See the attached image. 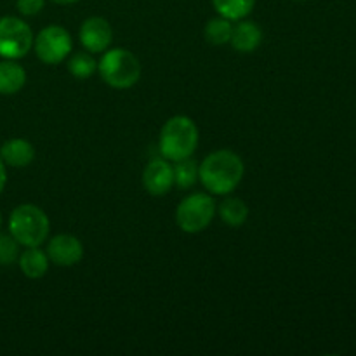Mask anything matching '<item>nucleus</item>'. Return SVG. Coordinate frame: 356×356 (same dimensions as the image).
<instances>
[{
    "mask_svg": "<svg viewBox=\"0 0 356 356\" xmlns=\"http://www.w3.org/2000/svg\"><path fill=\"white\" fill-rule=\"evenodd\" d=\"M261 42H263V30L254 21L240 19L236 26H233L229 44L233 45L235 51L242 52V54H250L259 47Z\"/></svg>",
    "mask_w": 356,
    "mask_h": 356,
    "instance_id": "11",
    "label": "nucleus"
},
{
    "mask_svg": "<svg viewBox=\"0 0 356 356\" xmlns=\"http://www.w3.org/2000/svg\"><path fill=\"white\" fill-rule=\"evenodd\" d=\"M96 70L97 63L89 52H76V54H73L68 61V72L79 80L90 79Z\"/></svg>",
    "mask_w": 356,
    "mask_h": 356,
    "instance_id": "19",
    "label": "nucleus"
},
{
    "mask_svg": "<svg viewBox=\"0 0 356 356\" xmlns=\"http://www.w3.org/2000/svg\"><path fill=\"white\" fill-rule=\"evenodd\" d=\"M45 6V0H16V7L23 16H37Z\"/></svg>",
    "mask_w": 356,
    "mask_h": 356,
    "instance_id": "21",
    "label": "nucleus"
},
{
    "mask_svg": "<svg viewBox=\"0 0 356 356\" xmlns=\"http://www.w3.org/2000/svg\"><path fill=\"white\" fill-rule=\"evenodd\" d=\"M72 47L73 42L70 31L66 28L58 26V24L45 26L33 38L35 54L44 65H59V63H63L66 56L72 52Z\"/></svg>",
    "mask_w": 356,
    "mask_h": 356,
    "instance_id": "7",
    "label": "nucleus"
},
{
    "mask_svg": "<svg viewBox=\"0 0 356 356\" xmlns=\"http://www.w3.org/2000/svg\"><path fill=\"white\" fill-rule=\"evenodd\" d=\"M97 72L104 83L113 89H131L139 82L141 65L131 51L122 47L106 49L97 63Z\"/></svg>",
    "mask_w": 356,
    "mask_h": 356,
    "instance_id": "4",
    "label": "nucleus"
},
{
    "mask_svg": "<svg viewBox=\"0 0 356 356\" xmlns=\"http://www.w3.org/2000/svg\"><path fill=\"white\" fill-rule=\"evenodd\" d=\"M0 159L3 160L6 165L10 167H28L35 159V148L30 141L21 138L9 139L0 148Z\"/></svg>",
    "mask_w": 356,
    "mask_h": 356,
    "instance_id": "12",
    "label": "nucleus"
},
{
    "mask_svg": "<svg viewBox=\"0 0 356 356\" xmlns=\"http://www.w3.org/2000/svg\"><path fill=\"white\" fill-rule=\"evenodd\" d=\"M6 183H7L6 163H3V160L0 159V193H2V191H3V188H6Z\"/></svg>",
    "mask_w": 356,
    "mask_h": 356,
    "instance_id": "22",
    "label": "nucleus"
},
{
    "mask_svg": "<svg viewBox=\"0 0 356 356\" xmlns=\"http://www.w3.org/2000/svg\"><path fill=\"white\" fill-rule=\"evenodd\" d=\"M9 232L10 236L24 249L40 247L47 240L51 225L47 214L40 207L33 204H23L10 212Z\"/></svg>",
    "mask_w": 356,
    "mask_h": 356,
    "instance_id": "3",
    "label": "nucleus"
},
{
    "mask_svg": "<svg viewBox=\"0 0 356 356\" xmlns=\"http://www.w3.org/2000/svg\"><path fill=\"white\" fill-rule=\"evenodd\" d=\"M17 263H19V270L23 271L24 277L37 280L47 273L51 261H49L47 252L40 250L38 247H26V250L17 257Z\"/></svg>",
    "mask_w": 356,
    "mask_h": 356,
    "instance_id": "14",
    "label": "nucleus"
},
{
    "mask_svg": "<svg viewBox=\"0 0 356 356\" xmlns=\"http://www.w3.org/2000/svg\"><path fill=\"white\" fill-rule=\"evenodd\" d=\"M26 83V72L16 59L0 61V94L13 96L17 94Z\"/></svg>",
    "mask_w": 356,
    "mask_h": 356,
    "instance_id": "13",
    "label": "nucleus"
},
{
    "mask_svg": "<svg viewBox=\"0 0 356 356\" xmlns=\"http://www.w3.org/2000/svg\"><path fill=\"white\" fill-rule=\"evenodd\" d=\"M219 218L225 225L232 226V228H238L249 218V207L245 202L238 197H228L219 204L218 207Z\"/></svg>",
    "mask_w": 356,
    "mask_h": 356,
    "instance_id": "15",
    "label": "nucleus"
},
{
    "mask_svg": "<svg viewBox=\"0 0 356 356\" xmlns=\"http://www.w3.org/2000/svg\"><path fill=\"white\" fill-rule=\"evenodd\" d=\"M0 226H2V214H0Z\"/></svg>",
    "mask_w": 356,
    "mask_h": 356,
    "instance_id": "24",
    "label": "nucleus"
},
{
    "mask_svg": "<svg viewBox=\"0 0 356 356\" xmlns=\"http://www.w3.org/2000/svg\"><path fill=\"white\" fill-rule=\"evenodd\" d=\"M143 186L153 197H163L174 186V169L167 159H155L143 170Z\"/></svg>",
    "mask_w": 356,
    "mask_h": 356,
    "instance_id": "10",
    "label": "nucleus"
},
{
    "mask_svg": "<svg viewBox=\"0 0 356 356\" xmlns=\"http://www.w3.org/2000/svg\"><path fill=\"white\" fill-rule=\"evenodd\" d=\"M198 146V127L186 115L170 117L163 124L159 138V149L169 162L188 159Z\"/></svg>",
    "mask_w": 356,
    "mask_h": 356,
    "instance_id": "2",
    "label": "nucleus"
},
{
    "mask_svg": "<svg viewBox=\"0 0 356 356\" xmlns=\"http://www.w3.org/2000/svg\"><path fill=\"white\" fill-rule=\"evenodd\" d=\"M33 31L21 17H2L0 19V58H24L33 47Z\"/></svg>",
    "mask_w": 356,
    "mask_h": 356,
    "instance_id": "6",
    "label": "nucleus"
},
{
    "mask_svg": "<svg viewBox=\"0 0 356 356\" xmlns=\"http://www.w3.org/2000/svg\"><path fill=\"white\" fill-rule=\"evenodd\" d=\"M19 257V243L10 235H0V266H9Z\"/></svg>",
    "mask_w": 356,
    "mask_h": 356,
    "instance_id": "20",
    "label": "nucleus"
},
{
    "mask_svg": "<svg viewBox=\"0 0 356 356\" xmlns=\"http://www.w3.org/2000/svg\"><path fill=\"white\" fill-rule=\"evenodd\" d=\"M243 172V160L232 149L209 153L198 165V179L212 195L232 193L242 183Z\"/></svg>",
    "mask_w": 356,
    "mask_h": 356,
    "instance_id": "1",
    "label": "nucleus"
},
{
    "mask_svg": "<svg viewBox=\"0 0 356 356\" xmlns=\"http://www.w3.org/2000/svg\"><path fill=\"white\" fill-rule=\"evenodd\" d=\"M51 2L59 3V6H72V3L80 2V0H51Z\"/></svg>",
    "mask_w": 356,
    "mask_h": 356,
    "instance_id": "23",
    "label": "nucleus"
},
{
    "mask_svg": "<svg viewBox=\"0 0 356 356\" xmlns=\"http://www.w3.org/2000/svg\"><path fill=\"white\" fill-rule=\"evenodd\" d=\"M80 44L89 52H104L110 49L111 40H113V30L111 24L101 16H90L82 23L79 31Z\"/></svg>",
    "mask_w": 356,
    "mask_h": 356,
    "instance_id": "8",
    "label": "nucleus"
},
{
    "mask_svg": "<svg viewBox=\"0 0 356 356\" xmlns=\"http://www.w3.org/2000/svg\"><path fill=\"white\" fill-rule=\"evenodd\" d=\"M216 13L229 21L245 19L252 13L256 0H212Z\"/></svg>",
    "mask_w": 356,
    "mask_h": 356,
    "instance_id": "16",
    "label": "nucleus"
},
{
    "mask_svg": "<svg viewBox=\"0 0 356 356\" xmlns=\"http://www.w3.org/2000/svg\"><path fill=\"white\" fill-rule=\"evenodd\" d=\"M47 257L58 266H75L83 257V245L76 236L59 233L47 243Z\"/></svg>",
    "mask_w": 356,
    "mask_h": 356,
    "instance_id": "9",
    "label": "nucleus"
},
{
    "mask_svg": "<svg viewBox=\"0 0 356 356\" xmlns=\"http://www.w3.org/2000/svg\"><path fill=\"white\" fill-rule=\"evenodd\" d=\"M233 33V24L232 21L226 19V17L218 16L212 17L207 24H205L204 37L209 44L212 45H225L229 44Z\"/></svg>",
    "mask_w": 356,
    "mask_h": 356,
    "instance_id": "17",
    "label": "nucleus"
},
{
    "mask_svg": "<svg viewBox=\"0 0 356 356\" xmlns=\"http://www.w3.org/2000/svg\"><path fill=\"white\" fill-rule=\"evenodd\" d=\"M294 2H302V0H294Z\"/></svg>",
    "mask_w": 356,
    "mask_h": 356,
    "instance_id": "25",
    "label": "nucleus"
},
{
    "mask_svg": "<svg viewBox=\"0 0 356 356\" xmlns=\"http://www.w3.org/2000/svg\"><path fill=\"white\" fill-rule=\"evenodd\" d=\"M218 212L216 200L207 193H193L176 209V222L184 233H200L207 228Z\"/></svg>",
    "mask_w": 356,
    "mask_h": 356,
    "instance_id": "5",
    "label": "nucleus"
},
{
    "mask_svg": "<svg viewBox=\"0 0 356 356\" xmlns=\"http://www.w3.org/2000/svg\"><path fill=\"white\" fill-rule=\"evenodd\" d=\"M174 169V184L181 188V190H188V188L195 186L198 181V163L195 162L191 156L183 160H177Z\"/></svg>",
    "mask_w": 356,
    "mask_h": 356,
    "instance_id": "18",
    "label": "nucleus"
}]
</instances>
